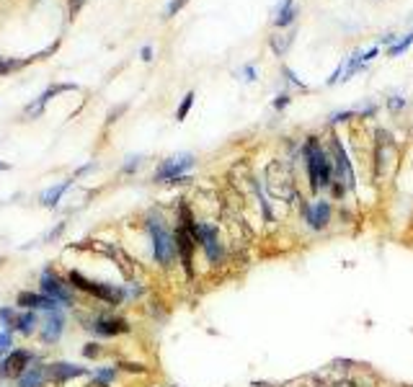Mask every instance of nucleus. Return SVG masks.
Here are the masks:
<instances>
[{
	"label": "nucleus",
	"instance_id": "473e14b6",
	"mask_svg": "<svg viewBox=\"0 0 413 387\" xmlns=\"http://www.w3.org/2000/svg\"><path fill=\"white\" fill-rule=\"evenodd\" d=\"M80 3H83V0H70V13H78Z\"/></svg>",
	"mask_w": 413,
	"mask_h": 387
},
{
	"label": "nucleus",
	"instance_id": "412c9836",
	"mask_svg": "<svg viewBox=\"0 0 413 387\" xmlns=\"http://www.w3.org/2000/svg\"><path fill=\"white\" fill-rule=\"evenodd\" d=\"M189 3V0H171V3H168V8H165V16H176L184 6Z\"/></svg>",
	"mask_w": 413,
	"mask_h": 387
},
{
	"label": "nucleus",
	"instance_id": "4468645a",
	"mask_svg": "<svg viewBox=\"0 0 413 387\" xmlns=\"http://www.w3.org/2000/svg\"><path fill=\"white\" fill-rule=\"evenodd\" d=\"M201 248H204L206 258H210V263H222V261H225V248H222V243L217 240V235L210 238V240H204Z\"/></svg>",
	"mask_w": 413,
	"mask_h": 387
},
{
	"label": "nucleus",
	"instance_id": "c756f323",
	"mask_svg": "<svg viewBox=\"0 0 413 387\" xmlns=\"http://www.w3.org/2000/svg\"><path fill=\"white\" fill-rule=\"evenodd\" d=\"M111 377H114V372H111V369H106V372H98V379H101V382H111Z\"/></svg>",
	"mask_w": 413,
	"mask_h": 387
},
{
	"label": "nucleus",
	"instance_id": "7c9ffc66",
	"mask_svg": "<svg viewBox=\"0 0 413 387\" xmlns=\"http://www.w3.org/2000/svg\"><path fill=\"white\" fill-rule=\"evenodd\" d=\"M98 354V348H96V343H91L88 348H86V356H96Z\"/></svg>",
	"mask_w": 413,
	"mask_h": 387
},
{
	"label": "nucleus",
	"instance_id": "7ed1b4c3",
	"mask_svg": "<svg viewBox=\"0 0 413 387\" xmlns=\"http://www.w3.org/2000/svg\"><path fill=\"white\" fill-rule=\"evenodd\" d=\"M70 282H75L78 289L88 292V294H93V297H98V299H104V302H109V305H119V302L124 299V289H116V287H111V284L91 282V279H86V277H80L78 271H72V274H70Z\"/></svg>",
	"mask_w": 413,
	"mask_h": 387
},
{
	"label": "nucleus",
	"instance_id": "20e7f679",
	"mask_svg": "<svg viewBox=\"0 0 413 387\" xmlns=\"http://www.w3.org/2000/svg\"><path fill=\"white\" fill-rule=\"evenodd\" d=\"M194 165V155H173L163 160V165L155 173V181H181V176Z\"/></svg>",
	"mask_w": 413,
	"mask_h": 387
},
{
	"label": "nucleus",
	"instance_id": "c85d7f7f",
	"mask_svg": "<svg viewBox=\"0 0 413 387\" xmlns=\"http://www.w3.org/2000/svg\"><path fill=\"white\" fill-rule=\"evenodd\" d=\"M287 103H289V96H279V98L274 101V108H284Z\"/></svg>",
	"mask_w": 413,
	"mask_h": 387
},
{
	"label": "nucleus",
	"instance_id": "0eeeda50",
	"mask_svg": "<svg viewBox=\"0 0 413 387\" xmlns=\"http://www.w3.org/2000/svg\"><path fill=\"white\" fill-rule=\"evenodd\" d=\"M333 155H336V178H339V173H344V178H346V186L351 188L356 181H354V171H351V163H349V158H346V152H344V145L339 142V137H333Z\"/></svg>",
	"mask_w": 413,
	"mask_h": 387
},
{
	"label": "nucleus",
	"instance_id": "1a4fd4ad",
	"mask_svg": "<svg viewBox=\"0 0 413 387\" xmlns=\"http://www.w3.org/2000/svg\"><path fill=\"white\" fill-rule=\"evenodd\" d=\"M41 292H44L47 297H52L55 302H67V305L72 302V299H70V294H67V289H65V287H62V284H60V282H57V279L49 274V271H47L44 277H41Z\"/></svg>",
	"mask_w": 413,
	"mask_h": 387
},
{
	"label": "nucleus",
	"instance_id": "bb28decb",
	"mask_svg": "<svg viewBox=\"0 0 413 387\" xmlns=\"http://www.w3.org/2000/svg\"><path fill=\"white\" fill-rule=\"evenodd\" d=\"M284 75H287V80L289 83H295V86H302V80H300V77L292 72V70H289V67H284Z\"/></svg>",
	"mask_w": 413,
	"mask_h": 387
},
{
	"label": "nucleus",
	"instance_id": "aec40b11",
	"mask_svg": "<svg viewBox=\"0 0 413 387\" xmlns=\"http://www.w3.org/2000/svg\"><path fill=\"white\" fill-rule=\"evenodd\" d=\"M191 103H194V93H186V96H184V101H181V106H178V111H176V116H178V119H186V114H189Z\"/></svg>",
	"mask_w": 413,
	"mask_h": 387
},
{
	"label": "nucleus",
	"instance_id": "9d476101",
	"mask_svg": "<svg viewBox=\"0 0 413 387\" xmlns=\"http://www.w3.org/2000/svg\"><path fill=\"white\" fill-rule=\"evenodd\" d=\"M86 372H88L86 367H75V364H67V362L47 367V377H52L55 382H62V379H70V377H78V374H86Z\"/></svg>",
	"mask_w": 413,
	"mask_h": 387
},
{
	"label": "nucleus",
	"instance_id": "72a5a7b5",
	"mask_svg": "<svg viewBox=\"0 0 413 387\" xmlns=\"http://www.w3.org/2000/svg\"><path fill=\"white\" fill-rule=\"evenodd\" d=\"M6 168H8V165H6V163H0V171H6Z\"/></svg>",
	"mask_w": 413,
	"mask_h": 387
},
{
	"label": "nucleus",
	"instance_id": "6ab92c4d",
	"mask_svg": "<svg viewBox=\"0 0 413 387\" xmlns=\"http://www.w3.org/2000/svg\"><path fill=\"white\" fill-rule=\"evenodd\" d=\"M410 42H413V34L403 36L398 44H393V47H390V52H388V54H390V57H398V54H403V52H405V49L410 47Z\"/></svg>",
	"mask_w": 413,
	"mask_h": 387
},
{
	"label": "nucleus",
	"instance_id": "39448f33",
	"mask_svg": "<svg viewBox=\"0 0 413 387\" xmlns=\"http://www.w3.org/2000/svg\"><path fill=\"white\" fill-rule=\"evenodd\" d=\"M194 235H191V230L189 227H178L176 230V248H178V253H181V263H184V268L191 274V258H194Z\"/></svg>",
	"mask_w": 413,
	"mask_h": 387
},
{
	"label": "nucleus",
	"instance_id": "a878e982",
	"mask_svg": "<svg viewBox=\"0 0 413 387\" xmlns=\"http://www.w3.org/2000/svg\"><path fill=\"white\" fill-rule=\"evenodd\" d=\"M140 160H142L140 155H135V158H130V160H127V165H124V171H127V173H132V171H135V168L140 165Z\"/></svg>",
	"mask_w": 413,
	"mask_h": 387
},
{
	"label": "nucleus",
	"instance_id": "4be33fe9",
	"mask_svg": "<svg viewBox=\"0 0 413 387\" xmlns=\"http://www.w3.org/2000/svg\"><path fill=\"white\" fill-rule=\"evenodd\" d=\"M0 320L8 323V325H16V313L11 307H3V310H0Z\"/></svg>",
	"mask_w": 413,
	"mask_h": 387
},
{
	"label": "nucleus",
	"instance_id": "cd10ccee",
	"mask_svg": "<svg viewBox=\"0 0 413 387\" xmlns=\"http://www.w3.org/2000/svg\"><path fill=\"white\" fill-rule=\"evenodd\" d=\"M245 80H256V67L253 65H245Z\"/></svg>",
	"mask_w": 413,
	"mask_h": 387
},
{
	"label": "nucleus",
	"instance_id": "423d86ee",
	"mask_svg": "<svg viewBox=\"0 0 413 387\" xmlns=\"http://www.w3.org/2000/svg\"><path fill=\"white\" fill-rule=\"evenodd\" d=\"M302 212H305V222L313 230H323L330 222V204L328 202H315L313 207H305Z\"/></svg>",
	"mask_w": 413,
	"mask_h": 387
},
{
	"label": "nucleus",
	"instance_id": "5701e85b",
	"mask_svg": "<svg viewBox=\"0 0 413 387\" xmlns=\"http://www.w3.org/2000/svg\"><path fill=\"white\" fill-rule=\"evenodd\" d=\"M11 351V336L8 333H0V356Z\"/></svg>",
	"mask_w": 413,
	"mask_h": 387
},
{
	"label": "nucleus",
	"instance_id": "393cba45",
	"mask_svg": "<svg viewBox=\"0 0 413 387\" xmlns=\"http://www.w3.org/2000/svg\"><path fill=\"white\" fill-rule=\"evenodd\" d=\"M388 106H390V111H400V108L405 106V101H403L400 96H393V98L388 101Z\"/></svg>",
	"mask_w": 413,
	"mask_h": 387
},
{
	"label": "nucleus",
	"instance_id": "f8f14e48",
	"mask_svg": "<svg viewBox=\"0 0 413 387\" xmlns=\"http://www.w3.org/2000/svg\"><path fill=\"white\" fill-rule=\"evenodd\" d=\"M62 325H65V318L57 313V310H52V313L47 315V323H44V330H41V338H44V341H57L62 336Z\"/></svg>",
	"mask_w": 413,
	"mask_h": 387
},
{
	"label": "nucleus",
	"instance_id": "9b49d317",
	"mask_svg": "<svg viewBox=\"0 0 413 387\" xmlns=\"http://www.w3.org/2000/svg\"><path fill=\"white\" fill-rule=\"evenodd\" d=\"M93 330L101 333V336H119V333H127L130 325L124 323V320H119V318H98L96 325H93Z\"/></svg>",
	"mask_w": 413,
	"mask_h": 387
},
{
	"label": "nucleus",
	"instance_id": "ddd939ff",
	"mask_svg": "<svg viewBox=\"0 0 413 387\" xmlns=\"http://www.w3.org/2000/svg\"><path fill=\"white\" fill-rule=\"evenodd\" d=\"M276 18H274V23L276 26H287V23H292L295 21V13H297V8L292 6V0H281V3L276 6Z\"/></svg>",
	"mask_w": 413,
	"mask_h": 387
},
{
	"label": "nucleus",
	"instance_id": "f03ea898",
	"mask_svg": "<svg viewBox=\"0 0 413 387\" xmlns=\"http://www.w3.org/2000/svg\"><path fill=\"white\" fill-rule=\"evenodd\" d=\"M147 230H150V238H152V251H155L158 263L168 266L176 258V251H178L176 248V235H171V230L155 217L147 219Z\"/></svg>",
	"mask_w": 413,
	"mask_h": 387
},
{
	"label": "nucleus",
	"instance_id": "f257e3e1",
	"mask_svg": "<svg viewBox=\"0 0 413 387\" xmlns=\"http://www.w3.org/2000/svg\"><path fill=\"white\" fill-rule=\"evenodd\" d=\"M305 163H307V176H310V188H325V186H333V163L328 160V155L323 152V147L318 145L315 137H307L305 147Z\"/></svg>",
	"mask_w": 413,
	"mask_h": 387
},
{
	"label": "nucleus",
	"instance_id": "6e6552de",
	"mask_svg": "<svg viewBox=\"0 0 413 387\" xmlns=\"http://www.w3.org/2000/svg\"><path fill=\"white\" fill-rule=\"evenodd\" d=\"M26 362H29L26 351H13L3 364H0V374L3 377H21L26 372Z\"/></svg>",
	"mask_w": 413,
	"mask_h": 387
},
{
	"label": "nucleus",
	"instance_id": "dca6fc26",
	"mask_svg": "<svg viewBox=\"0 0 413 387\" xmlns=\"http://www.w3.org/2000/svg\"><path fill=\"white\" fill-rule=\"evenodd\" d=\"M70 188V181H65V183H57V186H52L49 191H44V197H41V202H44L47 207H55L57 202H60V197Z\"/></svg>",
	"mask_w": 413,
	"mask_h": 387
},
{
	"label": "nucleus",
	"instance_id": "2eb2a0df",
	"mask_svg": "<svg viewBox=\"0 0 413 387\" xmlns=\"http://www.w3.org/2000/svg\"><path fill=\"white\" fill-rule=\"evenodd\" d=\"M47 377V369H41V367H36V369H31V372H23L21 377H18V384L21 387H41V379Z\"/></svg>",
	"mask_w": 413,
	"mask_h": 387
},
{
	"label": "nucleus",
	"instance_id": "2f4dec72",
	"mask_svg": "<svg viewBox=\"0 0 413 387\" xmlns=\"http://www.w3.org/2000/svg\"><path fill=\"white\" fill-rule=\"evenodd\" d=\"M140 54H142V60H152V49H150V47H142Z\"/></svg>",
	"mask_w": 413,
	"mask_h": 387
},
{
	"label": "nucleus",
	"instance_id": "f3484780",
	"mask_svg": "<svg viewBox=\"0 0 413 387\" xmlns=\"http://www.w3.org/2000/svg\"><path fill=\"white\" fill-rule=\"evenodd\" d=\"M292 39H295V34H274L271 36V49L276 54H287L289 44H292Z\"/></svg>",
	"mask_w": 413,
	"mask_h": 387
},
{
	"label": "nucleus",
	"instance_id": "a211bd4d",
	"mask_svg": "<svg viewBox=\"0 0 413 387\" xmlns=\"http://www.w3.org/2000/svg\"><path fill=\"white\" fill-rule=\"evenodd\" d=\"M34 323H36V318H34V313H26V315H18L16 318V330H21V333H31L34 330Z\"/></svg>",
	"mask_w": 413,
	"mask_h": 387
},
{
	"label": "nucleus",
	"instance_id": "b1692460",
	"mask_svg": "<svg viewBox=\"0 0 413 387\" xmlns=\"http://www.w3.org/2000/svg\"><path fill=\"white\" fill-rule=\"evenodd\" d=\"M354 116V111H339V114H330V122H346V119H351Z\"/></svg>",
	"mask_w": 413,
	"mask_h": 387
}]
</instances>
